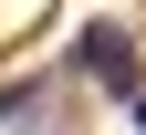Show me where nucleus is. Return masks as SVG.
Wrapping results in <instances>:
<instances>
[{"label": "nucleus", "mask_w": 146, "mask_h": 135, "mask_svg": "<svg viewBox=\"0 0 146 135\" xmlns=\"http://www.w3.org/2000/svg\"><path fill=\"white\" fill-rule=\"evenodd\" d=\"M63 73H84V83L115 94V104H136V94H146V73H136V31H125V21H84V31H73V52H63Z\"/></svg>", "instance_id": "obj_1"}, {"label": "nucleus", "mask_w": 146, "mask_h": 135, "mask_svg": "<svg viewBox=\"0 0 146 135\" xmlns=\"http://www.w3.org/2000/svg\"><path fill=\"white\" fill-rule=\"evenodd\" d=\"M125 114H136V135H146V94H136V104H125Z\"/></svg>", "instance_id": "obj_2"}]
</instances>
